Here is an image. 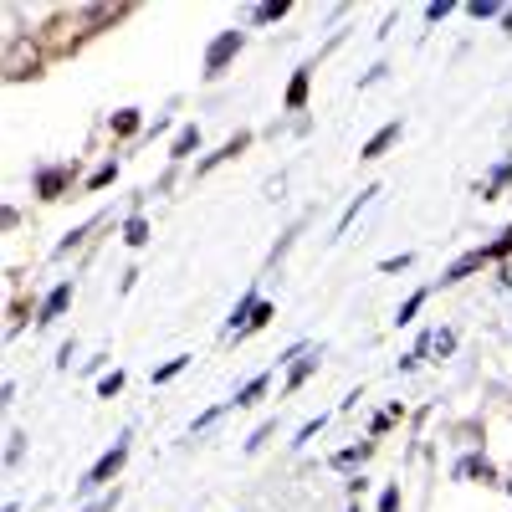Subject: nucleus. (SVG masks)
I'll list each match as a JSON object with an SVG mask.
<instances>
[{"label":"nucleus","mask_w":512,"mask_h":512,"mask_svg":"<svg viewBox=\"0 0 512 512\" xmlns=\"http://www.w3.org/2000/svg\"><path fill=\"white\" fill-rule=\"evenodd\" d=\"M41 62H47L41 41H31V36H11V47H6V82L41 77Z\"/></svg>","instance_id":"f257e3e1"},{"label":"nucleus","mask_w":512,"mask_h":512,"mask_svg":"<svg viewBox=\"0 0 512 512\" xmlns=\"http://www.w3.org/2000/svg\"><path fill=\"white\" fill-rule=\"evenodd\" d=\"M241 41H246L241 31H221L216 41H210V52H205V77H221V72L231 67V57L241 52Z\"/></svg>","instance_id":"f03ea898"},{"label":"nucleus","mask_w":512,"mask_h":512,"mask_svg":"<svg viewBox=\"0 0 512 512\" xmlns=\"http://www.w3.org/2000/svg\"><path fill=\"white\" fill-rule=\"evenodd\" d=\"M72 175H77V164H57V169H41V175H36V195H41V200H62V190L72 185Z\"/></svg>","instance_id":"7ed1b4c3"},{"label":"nucleus","mask_w":512,"mask_h":512,"mask_svg":"<svg viewBox=\"0 0 512 512\" xmlns=\"http://www.w3.org/2000/svg\"><path fill=\"white\" fill-rule=\"evenodd\" d=\"M487 262H492V251H487V246H477V251H466V256H461V262H451L441 282H461V277H472V272H482Z\"/></svg>","instance_id":"20e7f679"},{"label":"nucleus","mask_w":512,"mask_h":512,"mask_svg":"<svg viewBox=\"0 0 512 512\" xmlns=\"http://www.w3.org/2000/svg\"><path fill=\"white\" fill-rule=\"evenodd\" d=\"M123 461H128V446H113L98 466H93V472H88V487H103V482H113L118 472H123Z\"/></svg>","instance_id":"39448f33"},{"label":"nucleus","mask_w":512,"mask_h":512,"mask_svg":"<svg viewBox=\"0 0 512 512\" xmlns=\"http://www.w3.org/2000/svg\"><path fill=\"white\" fill-rule=\"evenodd\" d=\"M456 477H472V482H482V487H492V482H497V466H492L487 456H466V461L456 466Z\"/></svg>","instance_id":"423d86ee"},{"label":"nucleus","mask_w":512,"mask_h":512,"mask_svg":"<svg viewBox=\"0 0 512 512\" xmlns=\"http://www.w3.org/2000/svg\"><path fill=\"white\" fill-rule=\"evenodd\" d=\"M67 303H72V282L52 287V297H47V303H41V318H36V323H57V318L67 313Z\"/></svg>","instance_id":"0eeeda50"},{"label":"nucleus","mask_w":512,"mask_h":512,"mask_svg":"<svg viewBox=\"0 0 512 512\" xmlns=\"http://www.w3.org/2000/svg\"><path fill=\"white\" fill-rule=\"evenodd\" d=\"M246 144H251V134H236V139L221 144L216 154H205V159H200V175H205V169H216V164H226V159H236V154H246Z\"/></svg>","instance_id":"6e6552de"},{"label":"nucleus","mask_w":512,"mask_h":512,"mask_svg":"<svg viewBox=\"0 0 512 512\" xmlns=\"http://www.w3.org/2000/svg\"><path fill=\"white\" fill-rule=\"evenodd\" d=\"M123 16H128V6H88V11H82V26L98 31V26H113V21H123Z\"/></svg>","instance_id":"1a4fd4ad"},{"label":"nucleus","mask_w":512,"mask_h":512,"mask_svg":"<svg viewBox=\"0 0 512 512\" xmlns=\"http://www.w3.org/2000/svg\"><path fill=\"white\" fill-rule=\"evenodd\" d=\"M395 139H400V123H384V128H379V134H374V139L364 144V154H359V159H379V154H384V149H390Z\"/></svg>","instance_id":"9d476101"},{"label":"nucleus","mask_w":512,"mask_h":512,"mask_svg":"<svg viewBox=\"0 0 512 512\" xmlns=\"http://www.w3.org/2000/svg\"><path fill=\"white\" fill-rule=\"evenodd\" d=\"M507 180H512V159H507V164H497V169H492V175L482 180V200H497Z\"/></svg>","instance_id":"9b49d317"},{"label":"nucleus","mask_w":512,"mask_h":512,"mask_svg":"<svg viewBox=\"0 0 512 512\" xmlns=\"http://www.w3.org/2000/svg\"><path fill=\"white\" fill-rule=\"evenodd\" d=\"M195 144H200V128L190 123V128H180V134H175V144H169V159H190Z\"/></svg>","instance_id":"f8f14e48"},{"label":"nucleus","mask_w":512,"mask_h":512,"mask_svg":"<svg viewBox=\"0 0 512 512\" xmlns=\"http://www.w3.org/2000/svg\"><path fill=\"white\" fill-rule=\"evenodd\" d=\"M303 103H308V67L292 72V82H287V108H303Z\"/></svg>","instance_id":"ddd939ff"},{"label":"nucleus","mask_w":512,"mask_h":512,"mask_svg":"<svg viewBox=\"0 0 512 512\" xmlns=\"http://www.w3.org/2000/svg\"><path fill=\"white\" fill-rule=\"evenodd\" d=\"M113 134H118V139L139 134V108H118V113H113Z\"/></svg>","instance_id":"4468645a"},{"label":"nucleus","mask_w":512,"mask_h":512,"mask_svg":"<svg viewBox=\"0 0 512 512\" xmlns=\"http://www.w3.org/2000/svg\"><path fill=\"white\" fill-rule=\"evenodd\" d=\"M123 241H128V246H144V241H149V221H144V216H128V221H123Z\"/></svg>","instance_id":"2eb2a0df"},{"label":"nucleus","mask_w":512,"mask_h":512,"mask_svg":"<svg viewBox=\"0 0 512 512\" xmlns=\"http://www.w3.org/2000/svg\"><path fill=\"white\" fill-rule=\"evenodd\" d=\"M262 395H267V374H262V379H251V384H246V390H241L231 405H236V410H246V405H256V400H262Z\"/></svg>","instance_id":"dca6fc26"},{"label":"nucleus","mask_w":512,"mask_h":512,"mask_svg":"<svg viewBox=\"0 0 512 512\" xmlns=\"http://www.w3.org/2000/svg\"><path fill=\"white\" fill-rule=\"evenodd\" d=\"M287 11H292L287 0H267V6H256V11H251V21H282Z\"/></svg>","instance_id":"f3484780"},{"label":"nucleus","mask_w":512,"mask_h":512,"mask_svg":"<svg viewBox=\"0 0 512 512\" xmlns=\"http://www.w3.org/2000/svg\"><path fill=\"white\" fill-rule=\"evenodd\" d=\"M313 364H318V359H303V354H297V364H292V374H287V390H297V384L313 374Z\"/></svg>","instance_id":"a211bd4d"},{"label":"nucleus","mask_w":512,"mask_h":512,"mask_svg":"<svg viewBox=\"0 0 512 512\" xmlns=\"http://www.w3.org/2000/svg\"><path fill=\"white\" fill-rule=\"evenodd\" d=\"M118 390H123V374H118V369H113V374H103V379H98V395H103V400H113V395H118Z\"/></svg>","instance_id":"6ab92c4d"},{"label":"nucleus","mask_w":512,"mask_h":512,"mask_svg":"<svg viewBox=\"0 0 512 512\" xmlns=\"http://www.w3.org/2000/svg\"><path fill=\"white\" fill-rule=\"evenodd\" d=\"M487 251H492V262H502V256H512V226H507V231H502V236H497V241H492Z\"/></svg>","instance_id":"aec40b11"},{"label":"nucleus","mask_w":512,"mask_h":512,"mask_svg":"<svg viewBox=\"0 0 512 512\" xmlns=\"http://www.w3.org/2000/svg\"><path fill=\"white\" fill-rule=\"evenodd\" d=\"M185 364H190V359H185V354H180V359H169V364H164V369H154V384H164V379H175V374H180V369H185Z\"/></svg>","instance_id":"412c9836"},{"label":"nucleus","mask_w":512,"mask_h":512,"mask_svg":"<svg viewBox=\"0 0 512 512\" xmlns=\"http://www.w3.org/2000/svg\"><path fill=\"white\" fill-rule=\"evenodd\" d=\"M113 175H118V164H103V169H93V190H103V185H113Z\"/></svg>","instance_id":"4be33fe9"},{"label":"nucleus","mask_w":512,"mask_h":512,"mask_svg":"<svg viewBox=\"0 0 512 512\" xmlns=\"http://www.w3.org/2000/svg\"><path fill=\"white\" fill-rule=\"evenodd\" d=\"M431 349H436V354H441V359H446V354H451V349H456V333H446V328H441V333H436V338H431Z\"/></svg>","instance_id":"5701e85b"},{"label":"nucleus","mask_w":512,"mask_h":512,"mask_svg":"<svg viewBox=\"0 0 512 512\" xmlns=\"http://www.w3.org/2000/svg\"><path fill=\"white\" fill-rule=\"evenodd\" d=\"M420 303H425V292H415V297H405V308H400V318H395V323H410V318L420 313Z\"/></svg>","instance_id":"b1692460"},{"label":"nucleus","mask_w":512,"mask_h":512,"mask_svg":"<svg viewBox=\"0 0 512 512\" xmlns=\"http://www.w3.org/2000/svg\"><path fill=\"white\" fill-rule=\"evenodd\" d=\"M369 451H374L369 441H364V446H354V451H338V466H354V461H364Z\"/></svg>","instance_id":"393cba45"},{"label":"nucleus","mask_w":512,"mask_h":512,"mask_svg":"<svg viewBox=\"0 0 512 512\" xmlns=\"http://www.w3.org/2000/svg\"><path fill=\"white\" fill-rule=\"evenodd\" d=\"M21 323H26V303H21V297H16V303H11V318H6V328H11V333H16V328H21Z\"/></svg>","instance_id":"a878e982"},{"label":"nucleus","mask_w":512,"mask_h":512,"mask_svg":"<svg viewBox=\"0 0 512 512\" xmlns=\"http://www.w3.org/2000/svg\"><path fill=\"white\" fill-rule=\"evenodd\" d=\"M379 512H400V492H395V487H390V492L379 497Z\"/></svg>","instance_id":"bb28decb"},{"label":"nucleus","mask_w":512,"mask_h":512,"mask_svg":"<svg viewBox=\"0 0 512 512\" xmlns=\"http://www.w3.org/2000/svg\"><path fill=\"white\" fill-rule=\"evenodd\" d=\"M472 16H477V21H482V16H497V0H477Z\"/></svg>","instance_id":"cd10ccee"},{"label":"nucleus","mask_w":512,"mask_h":512,"mask_svg":"<svg viewBox=\"0 0 512 512\" xmlns=\"http://www.w3.org/2000/svg\"><path fill=\"white\" fill-rule=\"evenodd\" d=\"M502 26H507V31H512V11H507V16H502Z\"/></svg>","instance_id":"c85d7f7f"},{"label":"nucleus","mask_w":512,"mask_h":512,"mask_svg":"<svg viewBox=\"0 0 512 512\" xmlns=\"http://www.w3.org/2000/svg\"><path fill=\"white\" fill-rule=\"evenodd\" d=\"M507 492H512V482H507Z\"/></svg>","instance_id":"c756f323"}]
</instances>
